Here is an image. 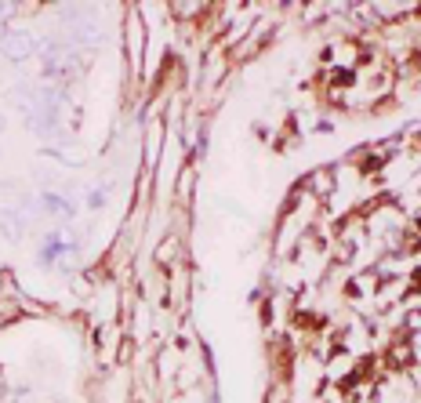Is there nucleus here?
I'll return each instance as SVG.
<instances>
[{
  "label": "nucleus",
  "mask_w": 421,
  "mask_h": 403,
  "mask_svg": "<svg viewBox=\"0 0 421 403\" xmlns=\"http://www.w3.org/2000/svg\"><path fill=\"white\" fill-rule=\"evenodd\" d=\"M106 204V193H102V189H91V193H87V207H102Z\"/></svg>",
  "instance_id": "obj_3"
},
{
  "label": "nucleus",
  "mask_w": 421,
  "mask_h": 403,
  "mask_svg": "<svg viewBox=\"0 0 421 403\" xmlns=\"http://www.w3.org/2000/svg\"><path fill=\"white\" fill-rule=\"evenodd\" d=\"M0 128H4V117H0Z\"/></svg>",
  "instance_id": "obj_5"
},
{
  "label": "nucleus",
  "mask_w": 421,
  "mask_h": 403,
  "mask_svg": "<svg viewBox=\"0 0 421 403\" xmlns=\"http://www.w3.org/2000/svg\"><path fill=\"white\" fill-rule=\"evenodd\" d=\"M30 51H36V41L30 33H8L4 36V55L11 58V62H22Z\"/></svg>",
  "instance_id": "obj_1"
},
{
  "label": "nucleus",
  "mask_w": 421,
  "mask_h": 403,
  "mask_svg": "<svg viewBox=\"0 0 421 403\" xmlns=\"http://www.w3.org/2000/svg\"><path fill=\"white\" fill-rule=\"evenodd\" d=\"M0 229H4L11 240H19L22 236V215L19 211H0Z\"/></svg>",
  "instance_id": "obj_2"
},
{
  "label": "nucleus",
  "mask_w": 421,
  "mask_h": 403,
  "mask_svg": "<svg viewBox=\"0 0 421 403\" xmlns=\"http://www.w3.org/2000/svg\"><path fill=\"white\" fill-rule=\"evenodd\" d=\"M334 84H352V73L349 69H338L334 73Z\"/></svg>",
  "instance_id": "obj_4"
}]
</instances>
